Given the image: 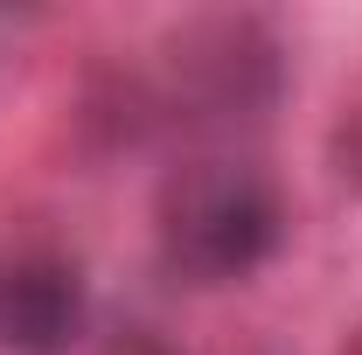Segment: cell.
Returning a JSON list of instances; mask_svg holds the SVG:
<instances>
[{
	"instance_id": "cell-4",
	"label": "cell",
	"mask_w": 362,
	"mask_h": 355,
	"mask_svg": "<svg viewBox=\"0 0 362 355\" xmlns=\"http://www.w3.org/2000/svg\"><path fill=\"white\" fill-rule=\"evenodd\" d=\"M349 355H362V334H356V349H349Z\"/></svg>"
},
{
	"instance_id": "cell-2",
	"label": "cell",
	"mask_w": 362,
	"mask_h": 355,
	"mask_svg": "<svg viewBox=\"0 0 362 355\" xmlns=\"http://www.w3.org/2000/svg\"><path fill=\"white\" fill-rule=\"evenodd\" d=\"M175 84L202 112H258L279 98V42L251 14H216L175 35Z\"/></svg>"
},
{
	"instance_id": "cell-3",
	"label": "cell",
	"mask_w": 362,
	"mask_h": 355,
	"mask_svg": "<svg viewBox=\"0 0 362 355\" xmlns=\"http://www.w3.org/2000/svg\"><path fill=\"white\" fill-rule=\"evenodd\" d=\"M84 327V279L70 258H14L0 265V349L7 355H63Z\"/></svg>"
},
{
	"instance_id": "cell-1",
	"label": "cell",
	"mask_w": 362,
	"mask_h": 355,
	"mask_svg": "<svg viewBox=\"0 0 362 355\" xmlns=\"http://www.w3.org/2000/svg\"><path fill=\"white\" fill-rule=\"evenodd\" d=\"M279 188L265 181V168L230 161V153H202L181 161L160 181L153 202V237H160V265L188 279V286H230L251 279L279 251Z\"/></svg>"
}]
</instances>
